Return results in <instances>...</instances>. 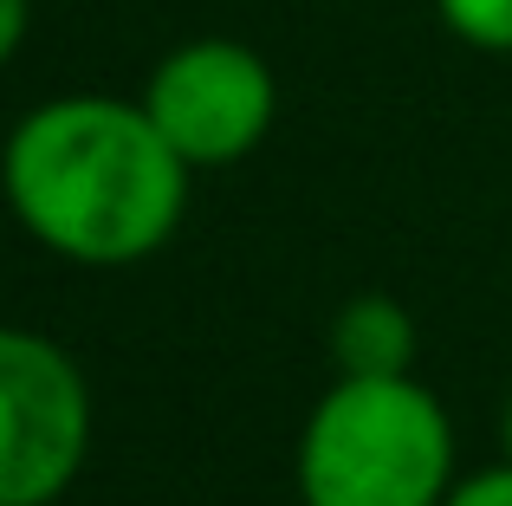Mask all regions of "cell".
I'll use <instances>...</instances> for the list:
<instances>
[{
  "instance_id": "cell-5",
  "label": "cell",
  "mask_w": 512,
  "mask_h": 506,
  "mask_svg": "<svg viewBox=\"0 0 512 506\" xmlns=\"http://www.w3.org/2000/svg\"><path fill=\"white\" fill-rule=\"evenodd\" d=\"M338 377H415V318L389 292H357L331 318Z\"/></svg>"
},
{
  "instance_id": "cell-9",
  "label": "cell",
  "mask_w": 512,
  "mask_h": 506,
  "mask_svg": "<svg viewBox=\"0 0 512 506\" xmlns=\"http://www.w3.org/2000/svg\"><path fill=\"white\" fill-rule=\"evenodd\" d=\"M500 442H506V461H512V396H506V416H500Z\"/></svg>"
},
{
  "instance_id": "cell-6",
  "label": "cell",
  "mask_w": 512,
  "mask_h": 506,
  "mask_svg": "<svg viewBox=\"0 0 512 506\" xmlns=\"http://www.w3.org/2000/svg\"><path fill=\"white\" fill-rule=\"evenodd\" d=\"M441 26L474 52H512V0H435Z\"/></svg>"
},
{
  "instance_id": "cell-8",
  "label": "cell",
  "mask_w": 512,
  "mask_h": 506,
  "mask_svg": "<svg viewBox=\"0 0 512 506\" xmlns=\"http://www.w3.org/2000/svg\"><path fill=\"white\" fill-rule=\"evenodd\" d=\"M26 26H33V0H0V65L26 46Z\"/></svg>"
},
{
  "instance_id": "cell-2",
  "label": "cell",
  "mask_w": 512,
  "mask_h": 506,
  "mask_svg": "<svg viewBox=\"0 0 512 506\" xmlns=\"http://www.w3.org/2000/svg\"><path fill=\"white\" fill-rule=\"evenodd\" d=\"M305 506H441L454 487V422L415 377H338L299 435Z\"/></svg>"
},
{
  "instance_id": "cell-1",
  "label": "cell",
  "mask_w": 512,
  "mask_h": 506,
  "mask_svg": "<svg viewBox=\"0 0 512 506\" xmlns=\"http://www.w3.org/2000/svg\"><path fill=\"white\" fill-rule=\"evenodd\" d=\"M188 176L143 98L72 91L7 130L0 189L20 228L78 266H137L188 215Z\"/></svg>"
},
{
  "instance_id": "cell-7",
  "label": "cell",
  "mask_w": 512,
  "mask_h": 506,
  "mask_svg": "<svg viewBox=\"0 0 512 506\" xmlns=\"http://www.w3.org/2000/svg\"><path fill=\"white\" fill-rule=\"evenodd\" d=\"M441 506H512V461H500V468H480V474H467V481H454Z\"/></svg>"
},
{
  "instance_id": "cell-4",
  "label": "cell",
  "mask_w": 512,
  "mask_h": 506,
  "mask_svg": "<svg viewBox=\"0 0 512 506\" xmlns=\"http://www.w3.org/2000/svg\"><path fill=\"white\" fill-rule=\"evenodd\" d=\"M143 111L156 130L175 143L188 169H227L253 156L273 130L279 85L273 65L247 46V39H182L175 52L150 65L143 78Z\"/></svg>"
},
{
  "instance_id": "cell-3",
  "label": "cell",
  "mask_w": 512,
  "mask_h": 506,
  "mask_svg": "<svg viewBox=\"0 0 512 506\" xmlns=\"http://www.w3.org/2000/svg\"><path fill=\"white\" fill-rule=\"evenodd\" d=\"M91 455V383L52 338L0 325V506H52Z\"/></svg>"
}]
</instances>
